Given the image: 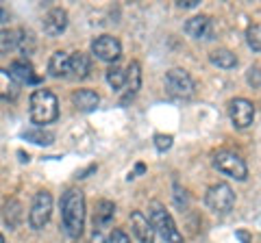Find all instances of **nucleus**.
I'll return each mask as SVG.
<instances>
[{"mask_svg":"<svg viewBox=\"0 0 261 243\" xmlns=\"http://www.w3.org/2000/svg\"><path fill=\"white\" fill-rule=\"evenodd\" d=\"M130 226H133V232L135 237L140 239V243H154V228L148 217H144V213H140V210H133L130 213Z\"/></svg>","mask_w":261,"mask_h":243,"instance_id":"nucleus-10","label":"nucleus"},{"mask_svg":"<svg viewBox=\"0 0 261 243\" xmlns=\"http://www.w3.org/2000/svg\"><path fill=\"white\" fill-rule=\"evenodd\" d=\"M15 94H18V83L7 70H0V100L15 98Z\"/></svg>","mask_w":261,"mask_h":243,"instance_id":"nucleus-21","label":"nucleus"},{"mask_svg":"<svg viewBox=\"0 0 261 243\" xmlns=\"http://www.w3.org/2000/svg\"><path fill=\"white\" fill-rule=\"evenodd\" d=\"M72 102H74V107L79 111H94L98 107V94L92 92V89H76L74 94H72Z\"/></svg>","mask_w":261,"mask_h":243,"instance_id":"nucleus-16","label":"nucleus"},{"mask_svg":"<svg viewBox=\"0 0 261 243\" xmlns=\"http://www.w3.org/2000/svg\"><path fill=\"white\" fill-rule=\"evenodd\" d=\"M24 137L31 139L33 143H39V145H48V143H53V139H55V135L48 133V131H27Z\"/></svg>","mask_w":261,"mask_h":243,"instance_id":"nucleus-24","label":"nucleus"},{"mask_svg":"<svg viewBox=\"0 0 261 243\" xmlns=\"http://www.w3.org/2000/svg\"><path fill=\"white\" fill-rule=\"evenodd\" d=\"M107 243H130V239H128V234L124 230H113L109 234V241Z\"/></svg>","mask_w":261,"mask_h":243,"instance_id":"nucleus-29","label":"nucleus"},{"mask_svg":"<svg viewBox=\"0 0 261 243\" xmlns=\"http://www.w3.org/2000/svg\"><path fill=\"white\" fill-rule=\"evenodd\" d=\"M185 33L194 39H211L214 35V24L207 15H194L185 24Z\"/></svg>","mask_w":261,"mask_h":243,"instance_id":"nucleus-11","label":"nucleus"},{"mask_svg":"<svg viewBox=\"0 0 261 243\" xmlns=\"http://www.w3.org/2000/svg\"><path fill=\"white\" fill-rule=\"evenodd\" d=\"M33 48H35V39H33V33L29 31H20V50L24 56H29L33 52Z\"/></svg>","mask_w":261,"mask_h":243,"instance_id":"nucleus-26","label":"nucleus"},{"mask_svg":"<svg viewBox=\"0 0 261 243\" xmlns=\"http://www.w3.org/2000/svg\"><path fill=\"white\" fill-rule=\"evenodd\" d=\"M209 61L214 63L218 68H224V70H231L238 66V56H235L231 50H226V48H220V50H214L209 54Z\"/></svg>","mask_w":261,"mask_h":243,"instance_id":"nucleus-20","label":"nucleus"},{"mask_svg":"<svg viewBox=\"0 0 261 243\" xmlns=\"http://www.w3.org/2000/svg\"><path fill=\"white\" fill-rule=\"evenodd\" d=\"M246 39H248V46L252 50L261 52V26H250L246 31Z\"/></svg>","mask_w":261,"mask_h":243,"instance_id":"nucleus-25","label":"nucleus"},{"mask_svg":"<svg viewBox=\"0 0 261 243\" xmlns=\"http://www.w3.org/2000/svg\"><path fill=\"white\" fill-rule=\"evenodd\" d=\"M166 89L172 98H190L194 94V80L185 70H170L166 76Z\"/></svg>","mask_w":261,"mask_h":243,"instance_id":"nucleus-7","label":"nucleus"},{"mask_svg":"<svg viewBox=\"0 0 261 243\" xmlns=\"http://www.w3.org/2000/svg\"><path fill=\"white\" fill-rule=\"evenodd\" d=\"M9 74L13 76V80H15L18 85H35V83H39V80H42L37 74H33V68L29 66V63H24V61L11 63Z\"/></svg>","mask_w":261,"mask_h":243,"instance_id":"nucleus-14","label":"nucleus"},{"mask_svg":"<svg viewBox=\"0 0 261 243\" xmlns=\"http://www.w3.org/2000/svg\"><path fill=\"white\" fill-rule=\"evenodd\" d=\"M0 243H5V237H3V234H0Z\"/></svg>","mask_w":261,"mask_h":243,"instance_id":"nucleus-33","label":"nucleus"},{"mask_svg":"<svg viewBox=\"0 0 261 243\" xmlns=\"http://www.w3.org/2000/svg\"><path fill=\"white\" fill-rule=\"evenodd\" d=\"M3 18H5V11H3V9H0V20H3Z\"/></svg>","mask_w":261,"mask_h":243,"instance_id":"nucleus-32","label":"nucleus"},{"mask_svg":"<svg viewBox=\"0 0 261 243\" xmlns=\"http://www.w3.org/2000/svg\"><path fill=\"white\" fill-rule=\"evenodd\" d=\"M228 115H231L233 124L238 128H248L252 124V119H255V107L246 98H235L228 104Z\"/></svg>","mask_w":261,"mask_h":243,"instance_id":"nucleus-9","label":"nucleus"},{"mask_svg":"<svg viewBox=\"0 0 261 243\" xmlns=\"http://www.w3.org/2000/svg\"><path fill=\"white\" fill-rule=\"evenodd\" d=\"M20 48V31L5 28L0 31V54H11Z\"/></svg>","mask_w":261,"mask_h":243,"instance_id":"nucleus-18","label":"nucleus"},{"mask_svg":"<svg viewBox=\"0 0 261 243\" xmlns=\"http://www.w3.org/2000/svg\"><path fill=\"white\" fill-rule=\"evenodd\" d=\"M48 74L53 78H63V76H70V54L68 52H55L48 61Z\"/></svg>","mask_w":261,"mask_h":243,"instance_id":"nucleus-15","label":"nucleus"},{"mask_svg":"<svg viewBox=\"0 0 261 243\" xmlns=\"http://www.w3.org/2000/svg\"><path fill=\"white\" fill-rule=\"evenodd\" d=\"M124 87H126V96L122 98V102H128L137 92H140V87H142V68H140V63H137V61H130L128 63Z\"/></svg>","mask_w":261,"mask_h":243,"instance_id":"nucleus-13","label":"nucleus"},{"mask_svg":"<svg viewBox=\"0 0 261 243\" xmlns=\"http://www.w3.org/2000/svg\"><path fill=\"white\" fill-rule=\"evenodd\" d=\"M22 220V204L15 200H9V204L5 206V222L9 228H15Z\"/></svg>","mask_w":261,"mask_h":243,"instance_id":"nucleus-22","label":"nucleus"},{"mask_svg":"<svg viewBox=\"0 0 261 243\" xmlns=\"http://www.w3.org/2000/svg\"><path fill=\"white\" fill-rule=\"evenodd\" d=\"M248 83L252 87H261V68L255 66V68H250L248 70Z\"/></svg>","mask_w":261,"mask_h":243,"instance_id":"nucleus-28","label":"nucleus"},{"mask_svg":"<svg viewBox=\"0 0 261 243\" xmlns=\"http://www.w3.org/2000/svg\"><path fill=\"white\" fill-rule=\"evenodd\" d=\"M50 213H53V196L48 191H39L35 193L33 198V206H31V213H29V224L31 228H44L50 220Z\"/></svg>","mask_w":261,"mask_h":243,"instance_id":"nucleus-5","label":"nucleus"},{"mask_svg":"<svg viewBox=\"0 0 261 243\" xmlns=\"http://www.w3.org/2000/svg\"><path fill=\"white\" fill-rule=\"evenodd\" d=\"M148 220L152 224L154 232H159L161 239L166 241V243H183V234L178 232L176 224L172 220V215H170L161 204H157V202H152V204H150Z\"/></svg>","mask_w":261,"mask_h":243,"instance_id":"nucleus-3","label":"nucleus"},{"mask_svg":"<svg viewBox=\"0 0 261 243\" xmlns=\"http://www.w3.org/2000/svg\"><path fill=\"white\" fill-rule=\"evenodd\" d=\"M205 200L211 210H216V213H228L235 204V193L226 183H218L209 187Z\"/></svg>","mask_w":261,"mask_h":243,"instance_id":"nucleus-6","label":"nucleus"},{"mask_svg":"<svg viewBox=\"0 0 261 243\" xmlns=\"http://www.w3.org/2000/svg\"><path fill=\"white\" fill-rule=\"evenodd\" d=\"M107 83L113 87V89H122L126 83V72L124 70H120L118 66H113L107 70Z\"/></svg>","mask_w":261,"mask_h":243,"instance_id":"nucleus-23","label":"nucleus"},{"mask_svg":"<svg viewBox=\"0 0 261 243\" xmlns=\"http://www.w3.org/2000/svg\"><path fill=\"white\" fill-rule=\"evenodd\" d=\"M196 5H198V0H178V7H185V9L196 7Z\"/></svg>","mask_w":261,"mask_h":243,"instance_id":"nucleus-31","label":"nucleus"},{"mask_svg":"<svg viewBox=\"0 0 261 243\" xmlns=\"http://www.w3.org/2000/svg\"><path fill=\"white\" fill-rule=\"evenodd\" d=\"M65 26H68V13H65V9H61V7H55V9H50L46 13V18H44L46 35H50V37L61 35L65 31Z\"/></svg>","mask_w":261,"mask_h":243,"instance_id":"nucleus-12","label":"nucleus"},{"mask_svg":"<svg viewBox=\"0 0 261 243\" xmlns=\"http://www.w3.org/2000/svg\"><path fill=\"white\" fill-rule=\"evenodd\" d=\"M29 111H31V119L37 126H46L59 117V100L50 89H35L31 94L29 100Z\"/></svg>","mask_w":261,"mask_h":243,"instance_id":"nucleus-2","label":"nucleus"},{"mask_svg":"<svg viewBox=\"0 0 261 243\" xmlns=\"http://www.w3.org/2000/svg\"><path fill=\"white\" fill-rule=\"evenodd\" d=\"M92 243H107V241H105V237H102V232H100V230H94V234H92Z\"/></svg>","mask_w":261,"mask_h":243,"instance_id":"nucleus-30","label":"nucleus"},{"mask_svg":"<svg viewBox=\"0 0 261 243\" xmlns=\"http://www.w3.org/2000/svg\"><path fill=\"white\" fill-rule=\"evenodd\" d=\"M89 70H92V59H89V54H85V52L70 54V76L85 78V76H89Z\"/></svg>","mask_w":261,"mask_h":243,"instance_id":"nucleus-17","label":"nucleus"},{"mask_svg":"<svg viewBox=\"0 0 261 243\" xmlns=\"http://www.w3.org/2000/svg\"><path fill=\"white\" fill-rule=\"evenodd\" d=\"M63 228L70 239H79L85 224V196L81 189H70L61 202Z\"/></svg>","mask_w":261,"mask_h":243,"instance_id":"nucleus-1","label":"nucleus"},{"mask_svg":"<svg viewBox=\"0 0 261 243\" xmlns=\"http://www.w3.org/2000/svg\"><path fill=\"white\" fill-rule=\"evenodd\" d=\"M170 145H172V135H154V148L159 152L170 150Z\"/></svg>","mask_w":261,"mask_h":243,"instance_id":"nucleus-27","label":"nucleus"},{"mask_svg":"<svg viewBox=\"0 0 261 243\" xmlns=\"http://www.w3.org/2000/svg\"><path fill=\"white\" fill-rule=\"evenodd\" d=\"M113 213H116V204L109 200H100L96 208V215H94V226H98V228L107 226L113 220Z\"/></svg>","mask_w":261,"mask_h":243,"instance_id":"nucleus-19","label":"nucleus"},{"mask_svg":"<svg viewBox=\"0 0 261 243\" xmlns=\"http://www.w3.org/2000/svg\"><path fill=\"white\" fill-rule=\"evenodd\" d=\"M92 52L98 56V59H102V61H109V63H116L120 59V54H122V46L116 37H111V35H100V37H96L94 42H92Z\"/></svg>","mask_w":261,"mask_h":243,"instance_id":"nucleus-8","label":"nucleus"},{"mask_svg":"<svg viewBox=\"0 0 261 243\" xmlns=\"http://www.w3.org/2000/svg\"><path fill=\"white\" fill-rule=\"evenodd\" d=\"M214 165L218 172H222L226 176L235 178V180H246L248 176V167L244 163V159H240L235 152H228V150H220L214 155Z\"/></svg>","mask_w":261,"mask_h":243,"instance_id":"nucleus-4","label":"nucleus"}]
</instances>
